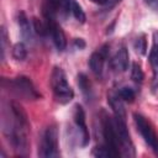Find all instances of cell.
Wrapping results in <instances>:
<instances>
[{"mask_svg":"<svg viewBox=\"0 0 158 158\" xmlns=\"http://www.w3.org/2000/svg\"><path fill=\"white\" fill-rule=\"evenodd\" d=\"M10 111H11L12 121L9 128V139L11 141L15 149L20 152V154H23V152L28 147L27 132L30 125H28L27 115L17 102L10 104Z\"/></svg>","mask_w":158,"mask_h":158,"instance_id":"1","label":"cell"},{"mask_svg":"<svg viewBox=\"0 0 158 158\" xmlns=\"http://www.w3.org/2000/svg\"><path fill=\"white\" fill-rule=\"evenodd\" d=\"M51 86H52L54 98L60 104H68L74 98V91L67 80L65 73L59 67H54L52 70Z\"/></svg>","mask_w":158,"mask_h":158,"instance_id":"2","label":"cell"},{"mask_svg":"<svg viewBox=\"0 0 158 158\" xmlns=\"http://www.w3.org/2000/svg\"><path fill=\"white\" fill-rule=\"evenodd\" d=\"M102 135H104V139H105L104 146L107 148L111 157L121 156V152H120L121 147H120L117 132H116V128H115L114 118H111L106 114H104V117H102Z\"/></svg>","mask_w":158,"mask_h":158,"instance_id":"3","label":"cell"},{"mask_svg":"<svg viewBox=\"0 0 158 158\" xmlns=\"http://www.w3.org/2000/svg\"><path fill=\"white\" fill-rule=\"evenodd\" d=\"M41 157L52 158L59 156V148H58V130L54 125L47 127V130L43 133L42 142H41Z\"/></svg>","mask_w":158,"mask_h":158,"instance_id":"4","label":"cell"},{"mask_svg":"<svg viewBox=\"0 0 158 158\" xmlns=\"http://www.w3.org/2000/svg\"><path fill=\"white\" fill-rule=\"evenodd\" d=\"M10 85H11L12 91L22 99L37 100V99L41 98V94L36 90L35 85L32 84V81L27 77H22V75L17 77V78H15L14 80L10 81Z\"/></svg>","mask_w":158,"mask_h":158,"instance_id":"5","label":"cell"},{"mask_svg":"<svg viewBox=\"0 0 158 158\" xmlns=\"http://www.w3.org/2000/svg\"><path fill=\"white\" fill-rule=\"evenodd\" d=\"M133 118H135V123L137 126V130L139 131L144 142L158 154V136L156 135L151 123L139 114H135Z\"/></svg>","mask_w":158,"mask_h":158,"instance_id":"6","label":"cell"},{"mask_svg":"<svg viewBox=\"0 0 158 158\" xmlns=\"http://www.w3.org/2000/svg\"><path fill=\"white\" fill-rule=\"evenodd\" d=\"M114 122H115V128L117 132V137H118V142H120V147L122 149V153L125 156H133L135 148H133V143H132V139L130 137L128 130L126 127L125 118L114 117Z\"/></svg>","mask_w":158,"mask_h":158,"instance_id":"7","label":"cell"},{"mask_svg":"<svg viewBox=\"0 0 158 158\" xmlns=\"http://www.w3.org/2000/svg\"><path fill=\"white\" fill-rule=\"evenodd\" d=\"M74 122L77 125V127L79 128L80 131V138H81V146L85 147L89 141H90V135H89V130H88V126H86V121H85V112H84V109L77 104L74 106Z\"/></svg>","mask_w":158,"mask_h":158,"instance_id":"8","label":"cell"},{"mask_svg":"<svg viewBox=\"0 0 158 158\" xmlns=\"http://www.w3.org/2000/svg\"><path fill=\"white\" fill-rule=\"evenodd\" d=\"M107 53H109V46L105 44V46H102L100 49L95 51V52L90 56L89 67H90L91 72H93L95 75H101L102 69H104L105 60H106V58H107Z\"/></svg>","mask_w":158,"mask_h":158,"instance_id":"9","label":"cell"},{"mask_svg":"<svg viewBox=\"0 0 158 158\" xmlns=\"http://www.w3.org/2000/svg\"><path fill=\"white\" fill-rule=\"evenodd\" d=\"M46 22L48 23L49 33L52 36L54 46L57 47L58 51H64L65 46H67V40H65V35H64L62 27L56 22V20H46Z\"/></svg>","mask_w":158,"mask_h":158,"instance_id":"10","label":"cell"},{"mask_svg":"<svg viewBox=\"0 0 158 158\" xmlns=\"http://www.w3.org/2000/svg\"><path fill=\"white\" fill-rule=\"evenodd\" d=\"M111 67L116 72H125L128 68V52L126 47H121L111 59Z\"/></svg>","mask_w":158,"mask_h":158,"instance_id":"11","label":"cell"},{"mask_svg":"<svg viewBox=\"0 0 158 158\" xmlns=\"http://www.w3.org/2000/svg\"><path fill=\"white\" fill-rule=\"evenodd\" d=\"M149 63L153 69V79L154 84L158 83V32H154L153 46L149 52Z\"/></svg>","mask_w":158,"mask_h":158,"instance_id":"12","label":"cell"},{"mask_svg":"<svg viewBox=\"0 0 158 158\" xmlns=\"http://www.w3.org/2000/svg\"><path fill=\"white\" fill-rule=\"evenodd\" d=\"M17 23H19V27H20L21 36L26 41H30V38H31V25H30V21H28V19H27V16H26V14L23 11L19 12Z\"/></svg>","mask_w":158,"mask_h":158,"instance_id":"13","label":"cell"},{"mask_svg":"<svg viewBox=\"0 0 158 158\" xmlns=\"http://www.w3.org/2000/svg\"><path fill=\"white\" fill-rule=\"evenodd\" d=\"M109 102H110V106L114 110L115 117L126 118V112H125V109H123V105H122V100L118 96V94L117 95H110L109 96Z\"/></svg>","mask_w":158,"mask_h":158,"instance_id":"14","label":"cell"},{"mask_svg":"<svg viewBox=\"0 0 158 158\" xmlns=\"http://www.w3.org/2000/svg\"><path fill=\"white\" fill-rule=\"evenodd\" d=\"M43 15L46 20H56L57 15V5L56 0H43Z\"/></svg>","mask_w":158,"mask_h":158,"instance_id":"15","label":"cell"},{"mask_svg":"<svg viewBox=\"0 0 158 158\" xmlns=\"http://www.w3.org/2000/svg\"><path fill=\"white\" fill-rule=\"evenodd\" d=\"M70 12L73 14V16L75 17V20L80 23H84L86 20L85 12L81 7V5L77 1V0H70Z\"/></svg>","mask_w":158,"mask_h":158,"instance_id":"16","label":"cell"},{"mask_svg":"<svg viewBox=\"0 0 158 158\" xmlns=\"http://www.w3.org/2000/svg\"><path fill=\"white\" fill-rule=\"evenodd\" d=\"M12 57L16 60H23L27 57V49L26 46L22 42H17L16 44H14L12 47Z\"/></svg>","mask_w":158,"mask_h":158,"instance_id":"17","label":"cell"},{"mask_svg":"<svg viewBox=\"0 0 158 158\" xmlns=\"http://www.w3.org/2000/svg\"><path fill=\"white\" fill-rule=\"evenodd\" d=\"M118 96L121 98L122 101H126V102H132L135 100V90L130 86H123L118 90Z\"/></svg>","mask_w":158,"mask_h":158,"instance_id":"18","label":"cell"},{"mask_svg":"<svg viewBox=\"0 0 158 158\" xmlns=\"http://www.w3.org/2000/svg\"><path fill=\"white\" fill-rule=\"evenodd\" d=\"M144 75L141 69V65L138 63H132V69H131V79L136 83H142Z\"/></svg>","mask_w":158,"mask_h":158,"instance_id":"19","label":"cell"},{"mask_svg":"<svg viewBox=\"0 0 158 158\" xmlns=\"http://www.w3.org/2000/svg\"><path fill=\"white\" fill-rule=\"evenodd\" d=\"M33 28L40 36H46L47 33H49L48 23L47 22H42L38 19H33Z\"/></svg>","mask_w":158,"mask_h":158,"instance_id":"20","label":"cell"},{"mask_svg":"<svg viewBox=\"0 0 158 158\" xmlns=\"http://www.w3.org/2000/svg\"><path fill=\"white\" fill-rule=\"evenodd\" d=\"M57 11L62 16H67L70 12V0H56Z\"/></svg>","mask_w":158,"mask_h":158,"instance_id":"21","label":"cell"},{"mask_svg":"<svg viewBox=\"0 0 158 158\" xmlns=\"http://www.w3.org/2000/svg\"><path fill=\"white\" fill-rule=\"evenodd\" d=\"M78 84H79V86L81 88V91L85 95L90 94V83H89V79L86 78L85 74H79L78 75Z\"/></svg>","mask_w":158,"mask_h":158,"instance_id":"22","label":"cell"},{"mask_svg":"<svg viewBox=\"0 0 158 158\" xmlns=\"http://www.w3.org/2000/svg\"><path fill=\"white\" fill-rule=\"evenodd\" d=\"M135 48L137 52H139L141 54H146V49H147V40L144 35H141L139 37L136 38L135 42Z\"/></svg>","mask_w":158,"mask_h":158,"instance_id":"23","label":"cell"},{"mask_svg":"<svg viewBox=\"0 0 158 158\" xmlns=\"http://www.w3.org/2000/svg\"><path fill=\"white\" fill-rule=\"evenodd\" d=\"M121 0H109L104 6H105V9H111V7H114L117 2H120Z\"/></svg>","mask_w":158,"mask_h":158,"instance_id":"24","label":"cell"},{"mask_svg":"<svg viewBox=\"0 0 158 158\" xmlns=\"http://www.w3.org/2000/svg\"><path fill=\"white\" fill-rule=\"evenodd\" d=\"M74 43H75V46L79 47V48H84V47H85V42H84L81 38H77Z\"/></svg>","mask_w":158,"mask_h":158,"instance_id":"25","label":"cell"},{"mask_svg":"<svg viewBox=\"0 0 158 158\" xmlns=\"http://www.w3.org/2000/svg\"><path fill=\"white\" fill-rule=\"evenodd\" d=\"M90 1L94 2V4H98V5H102V6H104L109 0H90Z\"/></svg>","mask_w":158,"mask_h":158,"instance_id":"26","label":"cell"},{"mask_svg":"<svg viewBox=\"0 0 158 158\" xmlns=\"http://www.w3.org/2000/svg\"><path fill=\"white\" fill-rule=\"evenodd\" d=\"M146 4H148V5H154V4H157L158 2V0H143Z\"/></svg>","mask_w":158,"mask_h":158,"instance_id":"27","label":"cell"}]
</instances>
